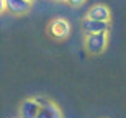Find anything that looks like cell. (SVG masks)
<instances>
[{
  "label": "cell",
  "mask_w": 126,
  "mask_h": 118,
  "mask_svg": "<svg viewBox=\"0 0 126 118\" xmlns=\"http://www.w3.org/2000/svg\"><path fill=\"white\" fill-rule=\"evenodd\" d=\"M107 43H108V31L87 34V38H85V49L90 54H100V52L105 51Z\"/></svg>",
  "instance_id": "6da1fadb"
},
{
  "label": "cell",
  "mask_w": 126,
  "mask_h": 118,
  "mask_svg": "<svg viewBox=\"0 0 126 118\" xmlns=\"http://www.w3.org/2000/svg\"><path fill=\"white\" fill-rule=\"evenodd\" d=\"M49 33H51V36H54V38H59V39H64L67 38L70 34V25L67 20L64 18H54L49 23Z\"/></svg>",
  "instance_id": "7a4b0ae2"
},
{
  "label": "cell",
  "mask_w": 126,
  "mask_h": 118,
  "mask_svg": "<svg viewBox=\"0 0 126 118\" xmlns=\"http://www.w3.org/2000/svg\"><path fill=\"white\" fill-rule=\"evenodd\" d=\"M41 107V100L39 99H28L20 105L18 118H36L38 112Z\"/></svg>",
  "instance_id": "3957f363"
},
{
  "label": "cell",
  "mask_w": 126,
  "mask_h": 118,
  "mask_svg": "<svg viewBox=\"0 0 126 118\" xmlns=\"http://www.w3.org/2000/svg\"><path fill=\"white\" fill-rule=\"evenodd\" d=\"M82 28L87 34H94V33H105L110 28V21H100V20H92V18H85L82 23Z\"/></svg>",
  "instance_id": "277c9868"
},
{
  "label": "cell",
  "mask_w": 126,
  "mask_h": 118,
  "mask_svg": "<svg viewBox=\"0 0 126 118\" xmlns=\"http://www.w3.org/2000/svg\"><path fill=\"white\" fill-rule=\"evenodd\" d=\"M36 118H62V113L54 103L46 102V100H41V107H39V112H38Z\"/></svg>",
  "instance_id": "5b68a950"
},
{
  "label": "cell",
  "mask_w": 126,
  "mask_h": 118,
  "mask_svg": "<svg viewBox=\"0 0 126 118\" xmlns=\"http://www.w3.org/2000/svg\"><path fill=\"white\" fill-rule=\"evenodd\" d=\"M110 8H108L107 5L103 3H97L94 5L92 8L87 12V18H92V20H100V21H110Z\"/></svg>",
  "instance_id": "8992f818"
},
{
  "label": "cell",
  "mask_w": 126,
  "mask_h": 118,
  "mask_svg": "<svg viewBox=\"0 0 126 118\" xmlns=\"http://www.w3.org/2000/svg\"><path fill=\"white\" fill-rule=\"evenodd\" d=\"M30 0H7V10L13 15H23L30 10Z\"/></svg>",
  "instance_id": "52a82bcc"
},
{
  "label": "cell",
  "mask_w": 126,
  "mask_h": 118,
  "mask_svg": "<svg viewBox=\"0 0 126 118\" xmlns=\"http://www.w3.org/2000/svg\"><path fill=\"white\" fill-rule=\"evenodd\" d=\"M72 7H79V5H82V3H85V0H67Z\"/></svg>",
  "instance_id": "ba28073f"
},
{
  "label": "cell",
  "mask_w": 126,
  "mask_h": 118,
  "mask_svg": "<svg viewBox=\"0 0 126 118\" xmlns=\"http://www.w3.org/2000/svg\"><path fill=\"white\" fill-rule=\"evenodd\" d=\"M0 10L7 12V0H0Z\"/></svg>",
  "instance_id": "9c48e42d"
},
{
  "label": "cell",
  "mask_w": 126,
  "mask_h": 118,
  "mask_svg": "<svg viewBox=\"0 0 126 118\" xmlns=\"http://www.w3.org/2000/svg\"><path fill=\"white\" fill-rule=\"evenodd\" d=\"M57 2H64V0H57Z\"/></svg>",
  "instance_id": "30bf717a"
},
{
  "label": "cell",
  "mask_w": 126,
  "mask_h": 118,
  "mask_svg": "<svg viewBox=\"0 0 126 118\" xmlns=\"http://www.w3.org/2000/svg\"><path fill=\"white\" fill-rule=\"evenodd\" d=\"M30 2H33V0H30Z\"/></svg>",
  "instance_id": "8fae6325"
}]
</instances>
